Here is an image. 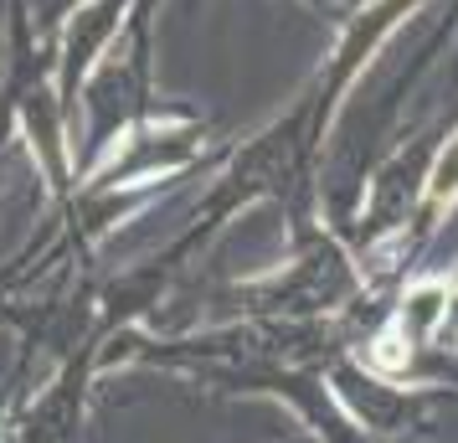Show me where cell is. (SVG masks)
<instances>
[{"label":"cell","instance_id":"obj_1","mask_svg":"<svg viewBox=\"0 0 458 443\" xmlns=\"http://www.w3.org/2000/svg\"><path fill=\"white\" fill-rule=\"evenodd\" d=\"M443 315H448V289H443V284H422V289H412L407 304H402V330H407V336H428Z\"/></svg>","mask_w":458,"mask_h":443}]
</instances>
